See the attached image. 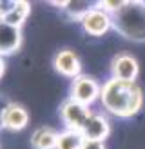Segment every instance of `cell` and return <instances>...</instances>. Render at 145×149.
<instances>
[{
  "mask_svg": "<svg viewBox=\"0 0 145 149\" xmlns=\"http://www.w3.org/2000/svg\"><path fill=\"white\" fill-rule=\"evenodd\" d=\"M2 118H4V124L11 129H20L27 124V113L20 106H9Z\"/></svg>",
  "mask_w": 145,
  "mask_h": 149,
  "instance_id": "10",
  "label": "cell"
},
{
  "mask_svg": "<svg viewBox=\"0 0 145 149\" xmlns=\"http://www.w3.org/2000/svg\"><path fill=\"white\" fill-rule=\"evenodd\" d=\"M56 69L65 77H75L80 69L76 55L72 51H60L56 56Z\"/></svg>",
  "mask_w": 145,
  "mask_h": 149,
  "instance_id": "8",
  "label": "cell"
},
{
  "mask_svg": "<svg viewBox=\"0 0 145 149\" xmlns=\"http://www.w3.org/2000/svg\"><path fill=\"white\" fill-rule=\"evenodd\" d=\"M31 142H33V146L36 149H53L58 144V135L55 131L47 129V127H42L33 135Z\"/></svg>",
  "mask_w": 145,
  "mask_h": 149,
  "instance_id": "11",
  "label": "cell"
},
{
  "mask_svg": "<svg viewBox=\"0 0 145 149\" xmlns=\"http://www.w3.org/2000/svg\"><path fill=\"white\" fill-rule=\"evenodd\" d=\"M114 22L123 35L134 40H145V4H125L116 11Z\"/></svg>",
  "mask_w": 145,
  "mask_h": 149,
  "instance_id": "2",
  "label": "cell"
},
{
  "mask_svg": "<svg viewBox=\"0 0 145 149\" xmlns=\"http://www.w3.org/2000/svg\"><path fill=\"white\" fill-rule=\"evenodd\" d=\"M18 29L14 26H9L6 22H0V53H7L17 47L18 44Z\"/></svg>",
  "mask_w": 145,
  "mask_h": 149,
  "instance_id": "9",
  "label": "cell"
},
{
  "mask_svg": "<svg viewBox=\"0 0 145 149\" xmlns=\"http://www.w3.org/2000/svg\"><path fill=\"white\" fill-rule=\"evenodd\" d=\"M0 73H2V60H0Z\"/></svg>",
  "mask_w": 145,
  "mask_h": 149,
  "instance_id": "13",
  "label": "cell"
},
{
  "mask_svg": "<svg viewBox=\"0 0 145 149\" xmlns=\"http://www.w3.org/2000/svg\"><path fill=\"white\" fill-rule=\"evenodd\" d=\"M89 109H87L85 106H82V104L78 102H67L64 107V118L65 122H67V125L71 129H75L76 133L78 131H84L87 120H89Z\"/></svg>",
  "mask_w": 145,
  "mask_h": 149,
  "instance_id": "4",
  "label": "cell"
},
{
  "mask_svg": "<svg viewBox=\"0 0 145 149\" xmlns=\"http://www.w3.org/2000/svg\"><path fill=\"white\" fill-rule=\"evenodd\" d=\"M138 62L134 60L130 55H118L114 58L113 64V73H114V80H122V82H134L136 74H138Z\"/></svg>",
  "mask_w": 145,
  "mask_h": 149,
  "instance_id": "5",
  "label": "cell"
},
{
  "mask_svg": "<svg viewBox=\"0 0 145 149\" xmlns=\"http://www.w3.org/2000/svg\"><path fill=\"white\" fill-rule=\"evenodd\" d=\"M58 149H84V138L80 136V133L69 131L58 136Z\"/></svg>",
  "mask_w": 145,
  "mask_h": 149,
  "instance_id": "12",
  "label": "cell"
},
{
  "mask_svg": "<svg viewBox=\"0 0 145 149\" xmlns=\"http://www.w3.org/2000/svg\"><path fill=\"white\" fill-rule=\"evenodd\" d=\"M98 95V86L96 82L89 77H80L76 78L75 86H72V96H75V102L78 104H89L94 100V96Z\"/></svg>",
  "mask_w": 145,
  "mask_h": 149,
  "instance_id": "6",
  "label": "cell"
},
{
  "mask_svg": "<svg viewBox=\"0 0 145 149\" xmlns=\"http://www.w3.org/2000/svg\"><path fill=\"white\" fill-rule=\"evenodd\" d=\"M105 107L118 116H130L142 107L143 95L134 82L111 80L102 93Z\"/></svg>",
  "mask_w": 145,
  "mask_h": 149,
  "instance_id": "1",
  "label": "cell"
},
{
  "mask_svg": "<svg viewBox=\"0 0 145 149\" xmlns=\"http://www.w3.org/2000/svg\"><path fill=\"white\" fill-rule=\"evenodd\" d=\"M82 22L85 31L94 36L105 35V31L111 27V18H109L105 9H89L82 17Z\"/></svg>",
  "mask_w": 145,
  "mask_h": 149,
  "instance_id": "3",
  "label": "cell"
},
{
  "mask_svg": "<svg viewBox=\"0 0 145 149\" xmlns=\"http://www.w3.org/2000/svg\"><path fill=\"white\" fill-rule=\"evenodd\" d=\"M107 133H109V125H107V122H105V118L100 116V115H93V113H91L89 120H87L85 127H84V131H82V135L89 140V142L98 144V140L105 138Z\"/></svg>",
  "mask_w": 145,
  "mask_h": 149,
  "instance_id": "7",
  "label": "cell"
}]
</instances>
